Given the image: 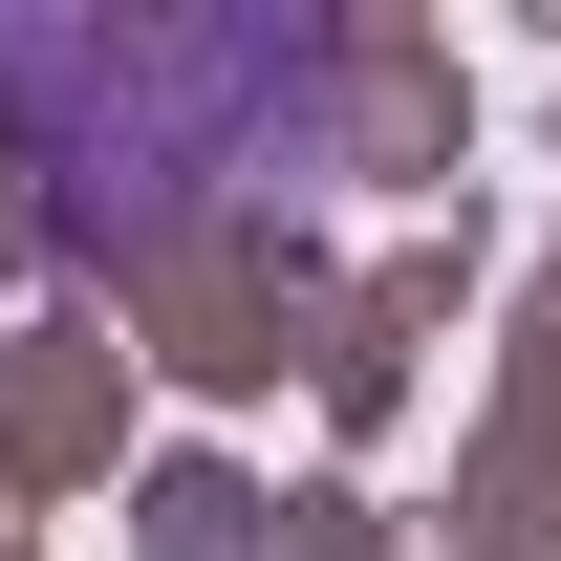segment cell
<instances>
[{
    "label": "cell",
    "mask_w": 561,
    "mask_h": 561,
    "mask_svg": "<svg viewBox=\"0 0 561 561\" xmlns=\"http://www.w3.org/2000/svg\"><path fill=\"white\" fill-rule=\"evenodd\" d=\"M0 108H44V173H108V130L151 173H260V108L324 130V44L302 22H0Z\"/></svg>",
    "instance_id": "1"
}]
</instances>
